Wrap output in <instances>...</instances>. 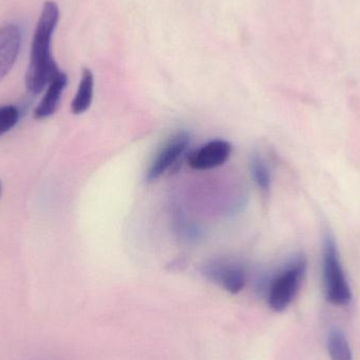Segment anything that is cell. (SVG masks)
Wrapping results in <instances>:
<instances>
[{"instance_id":"obj_3","label":"cell","mask_w":360,"mask_h":360,"mask_svg":"<svg viewBox=\"0 0 360 360\" xmlns=\"http://www.w3.org/2000/svg\"><path fill=\"white\" fill-rule=\"evenodd\" d=\"M323 275L326 296L334 306H348L352 291L345 274L338 243L331 232H326L323 248Z\"/></svg>"},{"instance_id":"obj_10","label":"cell","mask_w":360,"mask_h":360,"mask_svg":"<svg viewBox=\"0 0 360 360\" xmlns=\"http://www.w3.org/2000/svg\"><path fill=\"white\" fill-rule=\"evenodd\" d=\"M328 352L331 360H353L350 344L338 329L332 330L328 336Z\"/></svg>"},{"instance_id":"obj_12","label":"cell","mask_w":360,"mask_h":360,"mask_svg":"<svg viewBox=\"0 0 360 360\" xmlns=\"http://www.w3.org/2000/svg\"><path fill=\"white\" fill-rule=\"evenodd\" d=\"M18 109L14 105H2L0 107V136L14 128L19 120Z\"/></svg>"},{"instance_id":"obj_8","label":"cell","mask_w":360,"mask_h":360,"mask_svg":"<svg viewBox=\"0 0 360 360\" xmlns=\"http://www.w3.org/2000/svg\"><path fill=\"white\" fill-rule=\"evenodd\" d=\"M68 84V76L60 72L46 88V94L34 111L36 120H44L50 117L56 112L63 91Z\"/></svg>"},{"instance_id":"obj_5","label":"cell","mask_w":360,"mask_h":360,"mask_svg":"<svg viewBox=\"0 0 360 360\" xmlns=\"http://www.w3.org/2000/svg\"><path fill=\"white\" fill-rule=\"evenodd\" d=\"M190 141V134L186 131L177 133L173 139H171L160 150V153L150 166L146 177L148 181H154L160 179L164 173L171 169V167L174 166L188 149Z\"/></svg>"},{"instance_id":"obj_1","label":"cell","mask_w":360,"mask_h":360,"mask_svg":"<svg viewBox=\"0 0 360 360\" xmlns=\"http://www.w3.org/2000/svg\"><path fill=\"white\" fill-rule=\"evenodd\" d=\"M58 20V6L46 1L36 25L25 75V86L32 94L41 93L61 72L52 55V38Z\"/></svg>"},{"instance_id":"obj_4","label":"cell","mask_w":360,"mask_h":360,"mask_svg":"<svg viewBox=\"0 0 360 360\" xmlns=\"http://www.w3.org/2000/svg\"><path fill=\"white\" fill-rule=\"evenodd\" d=\"M202 274L205 278L231 294H238L247 283L245 266L233 260H212L203 266Z\"/></svg>"},{"instance_id":"obj_13","label":"cell","mask_w":360,"mask_h":360,"mask_svg":"<svg viewBox=\"0 0 360 360\" xmlns=\"http://www.w3.org/2000/svg\"><path fill=\"white\" fill-rule=\"evenodd\" d=\"M1 192H2V184H1V181H0V195H1Z\"/></svg>"},{"instance_id":"obj_9","label":"cell","mask_w":360,"mask_h":360,"mask_svg":"<svg viewBox=\"0 0 360 360\" xmlns=\"http://www.w3.org/2000/svg\"><path fill=\"white\" fill-rule=\"evenodd\" d=\"M94 94V75L88 68L82 71V80L77 93L72 101V112L76 115L84 113L91 107Z\"/></svg>"},{"instance_id":"obj_6","label":"cell","mask_w":360,"mask_h":360,"mask_svg":"<svg viewBox=\"0 0 360 360\" xmlns=\"http://www.w3.org/2000/svg\"><path fill=\"white\" fill-rule=\"evenodd\" d=\"M22 31L16 23L0 27V80L4 79L16 63L20 52Z\"/></svg>"},{"instance_id":"obj_2","label":"cell","mask_w":360,"mask_h":360,"mask_svg":"<svg viewBox=\"0 0 360 360\" xmlns=\"http://www.w3.org/2000/svg\"><path fill=\"white\" fill-rule=\"evenodd\" d=\"M307 271L304 255H297L285 264L266 285L269 307L275 312H283L293 302L302 287Z\"/></svg>"},{"instance_id":"obj_7","label":"cell","mask_w":360,"mask_h":360,"mask_svg":"<svg viewBox=\"0 0 360 360\" xmlns=\"http://www.w3.org/2000/svg\"><path fill=\"white\" fill-rule=\"evenodd\" d=\"M230 143L226 141H213L202 146L188 156V166L194 170H210L221 166L231 154Z\"/></svg>"},{"instance_id":"obj_11","label":"cell","mask_w":360,"mask_h":360,"mask_svg":"<svg viewBox=\"0 0 360 360\" xmlns=\"http://www.w3.org/2000/svg\"><path fill=\"white\" fill-rule=\"evenodd\" d=\"M251 171L253 179L258 186L262 190L268 191L271 188V182H272L270 169H269L266 162L259 155L254 156L253 160H252Z\"/></svg>"}]
</instances>
